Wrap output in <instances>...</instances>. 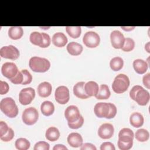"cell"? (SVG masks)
<instances>
[{
  "instance_id": "ee69618b",
  "label": "cell",
  "mask_w": 150,
  "mask_h": 150,
  "mask_svg": "<svg viewBox=\"0 0 150 150\" xmlns=\"http://www.w3.org/2000/svg\"><path fill=\"white\" fill-rule=\"evenodd\" d=\"M7 124L4 121H0V137H2L6 134L9 129Z\"/></svg>"
},
{
  "instance_id": "7a4b0ae2",
  "label": "cell",
  "mask_w": 150,
  "mask_h": 150,
  "mask_svg": "<svg viewBox=\"0 0 150 150\" xmlns=\"http://www.w3.org/2000/svg\"><path fill=\"white\" fill-rule=\"evenodd\" d=\"M29 66L30 69L35 72L44 73L50 69V63L47 59L33 56L30 59Z\"/></svg>"
},
{
  "instance_id": "4316f807",
  "label": "cell",
  "mask_w": 150,
  "mask_h": 150,
  "mask_svg": "<svg viewBox=\"0 0 150 150\" xmlns=\"http://www.w3.org/2000/svg\"><path fill=\"white\" fill-rule=\"evenodd\" d=\"M110 95L111 92L108 86L106 84H101L97 94L95 97L98 100H106L110 97Z\"/></svg>"
},
{
  "instance_id": "e575fe53",
  "label": "cell",
  "mask_w": 150,
  "mask_h": 150,
  "mask_svg": "<svg viewBox=\"0 0 150 150\" xmlns=\"http://www.w3.org/2000/svg\"><path fill=\"white\" fill-rule=\"evenodd\" d=\"M50 148L49 144L45 141H39L34 146V150H49Z\"/></svg>"
},
{
  "instance_id": "c3c4849f",
  "label": "cell",
  "mask_w": 150,
  "mask_h": 150,
  "mask_svg": "<svg viewBox=\"0 0 150 150\" xmlns=\"http://www.w3.org/2000/svg\"><path fill=\"white\" fill-rule=\"evenodd\" d=\"M53 150H67V148L62 144H57L53 148Z\"/></svg>"
},
{
  "instance_id": "7c38bea8",
  "label": "cell",
  "mask_w": 150,
  "mask_h": 150,
  "mask_svg": "<svg viewBox=\"0 0 150 150\" xmlns=\"http://www.w3.org/2000/svg\"><path fill=\"white\" fill-rule=\"evenodd\" d=\"M114 128L112 124L110 123H104L101 125L98 129V136L104 139L111 138L114 135Z\"/></svg>"
},
{
  "instance_id": "8fae6325",
  "label": "cell",
  "mask_w": 150,
  "mask_h": 150,
  "mask_svg": "<svg viewBox=\"0 0 150 150\" xmlns=\"http://www.w3.org/2000/svg\"><path fill=\"white\" fill-rule=\"evenodd\" d=\"M80 116V111L75 105H69L64 111V117L68 122H73L78 120Z\"/></svg>"
},
{
  "instance_id": "44dd1931",
  "label": "cell",
  "mask_w": 150,
  "mask_h": 150,
  "mask_svg": "<svg viewBox=\"0 0 150 150\" xmlns=\"http://www.w3.org/2000/svg\"><path fill=\"white\" fill-rule=\"evenodd\" d=\"M84 90L86 93L89 97L96 96L99 91V87L96 82L90 81L85 83Z\"/></svg>"
},
{
  "instance_id": "74e56055",
  "label": "cell",
  "mask_w": 150,
  "mask_h": 150,
  "mask_svg": "<svg viewBox=\"0 0 150 150\" xmlns=\"http://www.w3.org/2000/svg\"><path fill=\"white\" fill-rule=\"evenodd\" d=\"M14 137V131L11 128H9L6 134L2 137H0V139L4 142H9L11 141Z\"/></svg>"
},
{
  "instance_id": "f6af8a7d",
  "label": "cell",
  "mask_w": 150,
  "mask_h": 150,
  "mask_svg": "<svg viewBox=\"0 0 150 150\" xmlns=\"http://www.w3.org/2000/svg\"><path fill=\"white\" fill-rule=\"evenodd\" d=\"M142 82L144 85L148 88H150V73H148L144 76L142 79Z\"/></svg>"
},
{
  "instance_id": "1f68e13d",
  "label": "cell",
  "mask_w": 150,
  "mask_h": 150,
  "mask_svg": "<svg viewBox=\"0 0 150 150\" xmlns=\"http://www.w3.org/2000/svg\"><path fill=\"white\" fill-rule=\"evenodd\" d=\"M135 137L139 142H145L149 139V133L145 129H139L136 131Z\"/></svg>"
},
{
  "instance_id": "ba28073f",
  "label": "cell",
  "mask_w": 150,
  "mask_h": 150,
  "mask_svg": "<svg viewBox=\"0 0 150 150\" xmlns=\"http://www.w3.org/2000/svg\"><path fill=\"white\" fill-rule=\"evenodd\" d=\"M20 55L19 50L13 45L3 46L0 49V56L5 59L16 60Z\"/></svg>"
},
{
  "instance_id": "f907efd6",
  "label": "cell",
  "mask_w": 150,
  "mask_h": 150,
  "mask_svg": "<svg viewBox=\"0 0 150 150\" xmlns=\"http://www.w3.org/2000/svg\"><path fill=\"white\" fill-rule=\"evenodd\" d=\"M145 50L147 51L148 53H150V52H149V42H148V43L145 45Z\"/></svg>"
},
{
  "instance_id": "60d3db41",
  "label": "cell",
  "mask_w": 150,
  "mask_h": 150,
  "mask_svg": "<svg viewBox=\"0 0 150 150\" xmlns=\"http://www.w3.org/2000/svg\"><path fill=\"white\" fill-rule=\"evenodd\" d=\"M9 90V86L8 84L2 80H0V94L4 95L6 94Z\"/></svg>"
},
{
  "instance_id": "4dcf8cb0",
  "label": "cell",
  "mask_w": 150,
  "mask_h": 150,
  "mask_svg": "<svg viewBox=\"0 0 150 150\" xmlns=\"http://www.w3.org/2000/svg\"><path fill=\"white\" fill-rule=\"evenodd\" d=\"M15 147L19 150H27L30 148V142L26 138H19L15 142Z\"/></svg>"
},
{
  "instance_id": "cb8c5ba5",
  "label": "cell",
  "mask_w": 150,
  "mask_h": 150,
  "mask_svg": "<svg viewBox=\"0 0 150 150\" xmlns=\"http://www.w3.org/2000/svg\"><path fill=\"white\" fill-rule=\"evenodd\" d=\"M40 110L42 113L46 117L50 116L54 111V105L50 101H43L40 105Z\"/></svg>"
},
{
  "instance_id": "6da1fadb",
  "label": "cell",
  "mask_w": 150,
  "mask_h": 150,
  "mask_svg": "<svg viewBox=\"0 0 150 150\" xmlns=\"http://www.w3.org/2000/svg\"><path fill=\"white\" fill-rule=\"evenodd\" d=\"M1 111L9 118H15L18 114V108L14 100L11 97H6L0 102Z\"/></svg>"
},
{
  "instance_id": "d4e9b609",
  "label": "cell",
  "mask_w": 150,
  "mask_h": 150,
  "mask_svg": "<svg viewBox=\"0 0 150 150\" xmlns=\"http://www.w3.org/2000/svg\"><path fill=\"white\" fill-rule=\"evenodd\" d=\"M23 35V30L21 26H12L8 30V36L13 40L21 39Z\"/></svg>"
},
{
  "instance_id": "d6a6232c",
  "label": "cell",
  "mask_w": 150,
  "mask_h": 150,
  "mask_svg": "<svg viewBox=\"0 0 150 150\" xmlns=\"http://www.w3.org/2000/svg\"><path fill=\"white\" fill-rule=\"evenodd\" d=\"M134 47L135 42L134 40L131 38H127L125 39L124 44L121 49L124 52H130L134 49Z\"/></svg>"
},
{
  "instance_id": "f35d334b",
  "label": "cell",
  "mask_w": 150,
  "mask_h": 150,
  "mask_svg": "<svg viewBox=\"0 0 150 150\" xmlns=\"http://www.w3.org/2000/svg\"><path fill=\"white\" fill-rule=\"evenodd\" d=\"M23 80V76L21 71H18L17 74L12 79L10 80V81L15 84H22Z\"/></svg>"
},
{
  "instance_id": "d6986e66",
  "label": "cell",
  "mask_w": 150,
  "mask_h": 150,
  "mask_svg": "<svg viewBox=\"0 0 150 150\" xmlns=\"http://www.w3.org/2000/svg\"><path fill=\"white\" fill-rule=\"evenodd\" d=\"M135 72L139 74H144L148 70V64L146 62L140 59L135 60L132 63Z\"/></svg>"
},
{
  "instance_id": "2e32d148",
  "label": "cell",
  "mask_w": 150,
  "mask_h": 150,
  "mask_svg": "<svg viewBox=\"0 0 150 150\" xmlns=\"http://www.w3.org/2000/svg\"><path fill=\"white\" fill-rule=\"evenodd\" d=\"M38 93L41 97H47L52 93V87L50 83L47 81H44L40 83L38 87Z\"/></svg>"
},
{
  "instance_id": "484cf974",
  "label": "cell",
  "mask_w": 150,
  "mask_h": 150,
  "mask_svg": "<svg viewBox=\"0 0 150 150\" xmlns=\"http://www.w3.org/2000/svg\"><path fill=\"white\" fill-rule=\"evenodd\" d=\"M45 137L47 140L53 142L59 138L60 132L56 127H51L46 130Z\"/></svg>"
},
{
  "instance_id": "ab89813d",
  "label": "cell",
  "mask_w": 150,
  "mask_h": 150,
  "mask_svg": "<svg viewBox=\"0 0 150 150\" xmlns=\"http://www.w3.org/2000/svg\"><path fill=\"white\" fill-rule=\"evenodd\" d=\"M108 105L110 107V110H109L108 114L107 117H106V118L107 119L113 118L116 115V114H117V107L112 103H109Z\"/></svg>"
},
{
  "instance_id": "9c48e42d",
  "label": "cell",
  "mask_w": 150,
  "mask_h": 150,
  "mask_svg": "<svg viewBox=\"0 0 150 150\" xmlns=\"http://www.w3.org/2000/svg\"><path fill=\"white\" fill-rule=\"evenodd\" d=\"M19 71L17 66L12 62H6L4 63L1 67V73L2 75L11 80L13 78Z\"/></svg>"
},
{
  "instance_id": "9a60e30c",
  "label": "cell",
  "mask_w": 150,
  "mask_h": 150,
  "mask_svg": "<svg viewBox=\"0 0 150 150\" xmlns=\"http://www.w3.org/2000/svg\"><path fill=\"white\" fill-rule=\"evenodd\" d=\"M68 144L73 148H78L83 145V138L81 135L77 132L70 133L67 138Z\"/></svg>"
},
{
  "instance_id": "ffe728a7",
  "label": "cell",
  "mask_w": 150,
  "mask_h": 150,
  "mask_svg": "<svg viewBox=\"0 0 150 150\" xmlns=\"http://www.w3.org/2000/svg\"><path fill=\"white\" fill-rule=\"evenodd\" d=\"M134 134L133 131L128 128H124L121 129L118 134V140L128 142L133 141Z\"/></svg>"
},
{
  "instance_id": "7dc6e473",
  "label": "cell",
  "mask_w": 150,
  "mask_h": 150,
  "mask_svg": "<svg viewBox=\"0 0 150 150\" xmlns=\"http://www.w3.org/2000/svg\"><path fill=\"white\" fill-rule=\"evenodd\" d=\"M81 150H96V147L91 143H85L81 146Z\"/></svg>"
},
{
  "instance_id": "5b68a950",
  "label": "cell",
  "mask_w": 150,
  "mask_h": 150,
  "mask_svg": "<svg viewBox=\"0 0 150 150\" xmlns=\"http://www.w3.org/2000/svg\"><path fill=\"white\" fill-rule=\"evenodd\" d=\"M83 43L89 48L97 47L100 42V38L98 33L93 31L87 32L83 38Z\"/></svg>"
},
{
  "instance_id": "30bf717a",
  "label": "cell",
  "mask_w": 150,
  "mask_h": 150,
  "mask_svg": "<svg viewBox=\"0 0 150 150\" xmlns=\"http://www.w3.org/2000/svg\"><path fill=\"white\" fill-rule=\"evenodd\" d=\"M111 43L115 49H121L124 44L125 38L124 35L119 30H113L110 34Z\"/></svg>"
},
{
  "instance_id": "681fc988",
  "label": "cell",
  "mask_w": 150,
  "mask_h": 150,
  "mask_svg": "<svg viewBox=\"0 0 150 150\" xmlns=\"http://www.w3.org/2000/svg\"><path fill=\"white\" fill-rule=\"evenodd\" d=\"M121 29H122L123 30H125V31H130V30H133L134 28H135V27L134 26V27H121Z\"/></svg>"
},
{
  "instance_id": "603a6c76",
  "label": "cell",
  "mask_w": 150,
  "mask_h": 150,
  "mask_svg": "<svg viewBox=\"0 0 150 150\" xmlns=\"http://www.w3.org/2000/svg\"><path fill=\"white\" fill-rule=\"evenodd\" d=\"M67 50L68 53L72 56H79L83 52V46L75 42H70L67 46Z\"/></svg>"
},
{
  "instance_id": "7bdbcfd3",
  "label": "cell",
  "mask_w": 150,
  "mask_h": 150,
  "mask_svg": "<svg viewBox=\"0 0 150 150\" xmlns=\"http://www.w3.org/2000/svg\"><path fill=\"white\" fill-rule=\"evenodd\" d=\"M101 150H115V148L114 144L110 142H103L100 146Z\"/></svg>"
},
{
  "instance_id": "d590c367",
  "label": "cell",
  "mask_w": 150,
  "mask_h": 150,
  "mask_svg": "<svg viewBox=\"0 0 150 150\" xmlns=\"http://www.w3.org/2000/svg\"><path fill=\"white\" fill-rule=\"evenodd\" d=\"M84 123V118L81 115L80 118L73 122H68L69 127L71 129H78L82 127Z\"/></svg>"
},
{
  "instance_id": "836d02e7",
  "label": "cell",
  "mask_w": 150,
  "mask_h": 150,
  "mask_svg": "<svg viewBox=\"0 0 150 150\" xmlns=\"http://www.w3.org/2000/svg\"><path fill=\"white\" fill-rule=\"evenodd\" d=\"M21 72L23 76V83L22 84L26 85V84H30L32 80V76L31 74L29 73V71L28 70H27L26 69L22 70L21 71Z\"/></svg>"
},
{
  "instance_id": "7402d4cb",
  "label": "cell",
  "mask_w": 150,
  "mask_h": 150,
  "mask_svg": "<svg viewBox=\"0 0 150 150\" xmlns=\"http://www.w3.org/2000/svg\"><path fill=\"white\" fill-rule=\"evenodd\" d=\"M144 122V117L139 112H133L129 117L130 124L135 128H139L141 127L143 125Z\"/></svg>"
},
{
  "instance_id": "8992f818",
  "label": "cell",
  "mask_w": 150,
  "mask_h": 150,
  "mask_svg": "<svg viewBox=\"0 0 150 150\" xmlns=\"http://www.w3.org/2000/svg\"><path fill=\"white\" fill-rule=\"evenodd\" d=\"M35 97V91L32 87H27L21 90L19 94V103L23 105L31 103Z\"/></svg>"
},
{
  "instance_id": "3957f363",
  "label": "cell",
  "mask_w": 150,
  "mask_h": 150,
  "mask_svg": "<svg viewBox=\"0 0 150 150\" xmlns=\"http://www.w3.org/2000/svg\"><path fill=\"white\" fill-rule=\"evenodd\" d=\"M130 81L127 75L119 74L115 77L112 82V88L115 93L121 94L127 90Z\"/></svg>"
},
{
  "instance_id": "8d00e7d4",
  "label": "cell",
  "mask_w": 150,
  "mask_h": 150,
  "mask_svg": "<svg viewBox=\"0 0 150 150\" xmlns=\"http://www.w3.org/2000/svg\"><path fill=\"white\" fill-rule=\"evenodd\" d=\"M117 145L118 148L121 150H128L132 147L133 141L128 142H124L120 140H118Z\"/></svg>"
},
{
  "instance_id": "52a82bcc",
  "label": "cell",
  "mask_w": 150,
  "mask_h": 150,
  "mask_svg": "<svg viewBox=\"0 0 150 150\" xmlns=\"http://www.w3.org/2000/svg\"><path fill=\"white\" fill-rule=\"evenodd\" d=\"M54 97L56 101L60 104H66L70 99L68 88L64 86H59L55 90Z\"/></svg>"
},
{
  "instance_id": "f1b7e54d",
  "label": "cell",
  "mask_w": 150,
  "mask_h": 150,
  "mask_svg": "<svg viewBox=\"0 0 150 150\" xmlns=\"http://www.w3.org/2000/svg\"><path fill=\"white\" fill-rule=\"evenodd\" d=\"M124 65V61L120 57H113L110 62V66L111 69L115 71L120 70Z\"/></svg>"
},
{
  "instance_id": "4fadbf2b",
  "label": "cell",
  "mask_w": 150,
  "mask_h": 150,
  "mask_svg": "<svg viewBox=\"0 0 150 150\" xmlns=\"http://www.w3.org/2000/svg\"><path fill=\"white\" fill-rule=\"evenodd\" d=\"M149 98L150 95L149 92L142 87L137 91L134 101H135L138 105L144 106L148 103Z\"/></svg>"
},
{
  "instance_id": "e0dca14e",
  "label": "cell",
  "mask_w": 150,
  "mask_h": 150,
  "mask_svg": "<svg viewBox=\"0 0 150 150\" xmlns=\"http://www.w3.org/2000/svg\"><path fill=\"white\" fill-rule=\"evenodd\" d=\"M52 41L53 44L58 47H64L67 43V38L62 32H57L52 36Z\"/></svg>"
},
{
  "instance_id": "ac0fdd59",
  "label": "cell",
  "mask_w": 150,
  "mask_h": 150,
  "mask_svg": "<svg viewBox=\"0 0 150 150\" xmlns=\"http://www.w3.org/2000/svg\"><path fill=\"white\" fill-rule=\"evenodd\" d=\"M85 82L80 81L77 83L73 87V93L77 98L81 99H86L89 97L87 95L84 90Z\"/></svg>"
},
{
  "instance_id": "bcb514c9",
  "label": "cell",
  "mask_w": 150,
  "mask_h": 150,
  "mask_svg": "<svg viewBox=\"0 0 150 150\" xmlns=\"http://www.w3.org/2000/svg\"><path fill=\"white\" fill-rule=\"evenodd\" d=\"M142 87H141V86H139V85H136V86H134L132 88L131 90H130L129 91V97H131V98L133 100H135V94H136V93L137 91L140 89L141 88H142Z\"/></svg>"
},
{
  "instance_id": "f546056e",
  "label": "cell",
  "mask_w": 150,
  "mask_h": 150,
  "mask_svg": "<svg viewBox=\"0 0 150 150\" xmlns=\"http://www.w3.org/2000/svg\"><path fill=\"white\" fill-rule=\"evenodd\" d=\"M66 31L71 38L76 39L81 35V28L80 26H66Z\"/></svg>"
},
{
  "instance_id": "277c9868",
  "label": "cell",
  "mask_w": 150,
  "mask_h": 150,
  "mask_svg": "<svg viewBox=\"0 0 150 150\" xmlns=\"http://www.w3.org/2000/svg\"><path fill=\"white\" fill-rule=\"evenodd\" d=\"M39 118V112L34 107H29L26 108L22 115L23 122L28 125L35 124Z\"/></svg>"
},
{
  "instance_id": "5bb4252c",
  "label": "cell",
  "mask_w": 150,
  "mask_h": 150,
  "mask_svg": "<svg viewBox=\"0 0 150 150\" xmlns=\"http://www.w3.org/2000/svg\"><path fill=\"white\" fill-rule=\"evenodd\" d=\"M110 110L108 103H98L94 108V111L96 115L98 118H105L107 117Z\"/></svg>"
},
{
  "instance_id": "b9f144b4",
  "label": "cell",
  "mask_w": 150,
  "mask_h": 150,
  "mask_svg": "<svg viewBox=\"0 0 150 150\" xmlns=\"http://www.w3.org/2000/svg\"><path fill=\"white\" fill-rule=\"evenodd\" d=\"M42 33L43 36V43L41 47L42 48L47 47L50 46L51 43V39L50 38V36L46 33Z\"/></svg>"
},
{
  "instance_id": "83f0119b",
  "label": "cell",
  "mask_w": 150,
  "mask_h": 150,
  "mask_svg": "<svg viewBox=\"0 0 150 150\" xmlns=\"http://www.w3.org/2000/svg\"><path fill=\"white\" fill-rule=\"evenodd\" d=\"M29 40L33 45L41 47L43 43V36L42 33L38 32H33L30 35Z\"/></svg>"
}]
</instances>
